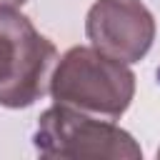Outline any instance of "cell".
Returning a JSON list of instances; mask_svg holds the SVG:
<instances>
[{
  "mask_svg": "<svg viewBox=\"0 0 160 160\" xmlns=\"http://www.w3.org/2000/svg\"><path fill=\"white\" fill-rule=\"evenodd\" d=\"M28 0H0V8H20L25 5Z\"/></svg>",
  "mask_w": 160,
  "mask_h": 160,
  "instance_id": "5b68a950",
  "label": "cell"
},
{
  "mask_svg": "<svg viewBox=\"0 0 160 160\" xmlns=\"http://www.w3.org/2000/svg\"><path fill=\"white\" fill-rule=\"evenodd\" d=\"M158 158H160V148H158Z\"/></svg>",
  "mask_w": 160,
  "mask_h": 160,
  "instance_id": "8992f818",
  "label": "cell"
},
{
  "mask_svg": "<svg viewBox=\"0 0 160 160\" xmlns=\"http://www.w3.org/2000/svg\"><path fill=\"white\" fill-rule=\"evenodd\" d=\"M48 92L58 105L118 120L135 98V72L92 45H75L58 58Z\"/></svg>",
  "mask_w": 160,
  "mask_h": 160,
  "instance_id": "6da1fadb",
  "label": "cell"
},
{
  "mask_svg": "<svg viewBox=\"0 0 160 160\" xmlns=\"http://www.w3.org/2000/svg\"><path fill=\"white\" fill-rule=\"evenodd\" d=\"M85 35L92 48L140 62L155 40V18L140 0H95L85 15Z\"/></svg>",
  "mask_w": 160,
  "mask_h": 160,
  "instance_id": "277c9868",
  "label": "cell"
},
{
  "mask_svg": "<svg viewBox=\"0 0 160 160\" xmlns=\"http://www.w3.org/2000/svg\"><path fill=\"white\" fill-rule=\"evenodd\" d=\"M32 145L42 158H142L138 140L112 120L95 118L58 102L40 112Z\"/></svg>",
  "mask_w": 160,
  "mask_h": 160,
  "instance_id": "3957f363",
  "label": "cell"
},
{
  "mask_svg": "<svg viewBox=\"0 0 160 160\" xmlns=\"http://www.w3.org/2000/svg\"><path fill=\"white\" fill-rule=\"evenodd\" d=\"M58 48L18 8H0V105H35L50 88Z\"/></svg>",
  "mask_w": 160,
  "mask_h": 160,
  "instance_id": "7a4b0ae2",
  "label": "cell"
}]
</instances>
